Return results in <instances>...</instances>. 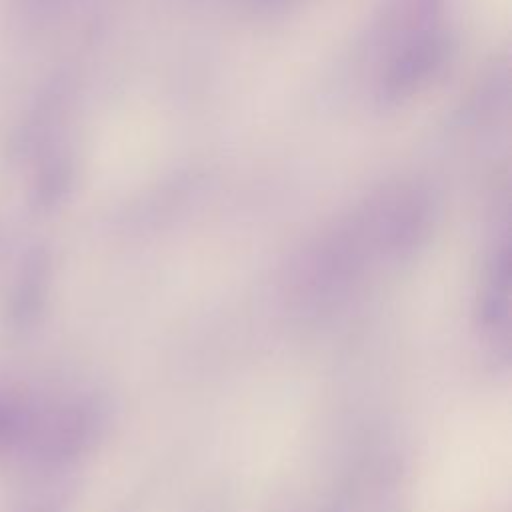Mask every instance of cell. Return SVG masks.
<instances>
[{
    "instance_id": "6da1fadb",
    "label": "cell",
    "mask_w": 512,
    "mask_h": 512,
    "mask_svg": "<svg viewBox=\"0 0 512 512\" xmlns=\"http://www.w3.org/2000/svg\"><path fill=\"white\" fill-rule=\"evenodd\" d=\"M94 424V410L86 402H62L46 410L36 406L34 422L24 444H28L40 460L64 462L86 448Z\"/></svg>"
},
{
    "instance_id": "7a4b0ae2",
    "label": "cell",
    "mask_w": 512,
    "mask_h": 512,
    "mask_svg": "<svg viewBox=\"0 0 512 512\" xmlns=\"http://www.w3.org/2000/svg\"><path fill=\"white\" fill-rule=\"evenodd\" d=\"M50 260L44 250H32L12 284L8 296V322L14 328H26L42 314L48 292Z\"/></svg>"
},
{
    "instance_id": "3957f363",
    "label": "cell",
    "mask_w": 512,
    "mask_h": 512,
    "mask_svg": "<svg viewBox=\"0 0 512 512\" xmlns=\"http://www.w3.org/2000/svg\"><path fill=\"white\" fill-rule=\"evenodd\" d=\"M36 406L24 392L0 388V450L26 442Z\"/></svg>"
},
{
    "instance_id": "277c9868",
    "label": "cell",
    "mask_w": 512,
    "mask_h": 512,
    "mask_svg": "<svg viewBox=\"0 0 512 512\" xmlns=\"http://www.w3.org/2000/svg\"><path fill=\"white\" fill-rule=\"evenodd\" d=\"M70 186V168L64 162H52L44 166L34 186V200L38 206H54L66 194Z\"/></svg>"
}]
</instances>
